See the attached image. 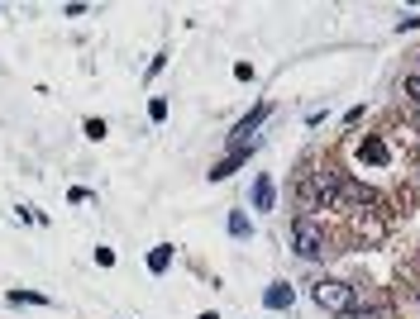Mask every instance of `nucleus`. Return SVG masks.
Masks as SVG:
<instances>
[{
  "label": "nucleus",
  "instance_id": "obj_1",
  "mask_svg": "<svg viewBox=\"0 0 420 319\" xmlns=\"http://www.w3.org/2000/svg\"><path fill=\"white\" fill-rule=\"evenodd\" d=\"M310 296H315V305H320L325 315H354L358 310V291L349 281H315Z\"/></svg>",
  "mask_w": 420,
  "mask_h": 319
},
{
  "label": "nucleus",
  "instance_id": "obj_2",
  "mask_svg": "<svg viewBox=\"0 0 420 319\" xmlns=\"http://www.w3.org/2000/svg\"><path fill=\"white\" fill-rule=\"evenodd\" d=\"M291 248H296L301 257H320L325 248H330V239H325V229H320L315 220H306V215H301V220L291 224Z\"/></svg>",
  "mask_w": 420,
  "mask_h": 319
},
{
  "label": "nucleus",
  "instance_id": "obj_3",
  "mask_svg": "<svg viewBox=\"0 0 420 319\" xmlns=\"http://www.w3.org/2000/svg\"><path fill=\"white\" fill-rule=\"evenodd\" d=\"M268 114H273V105H258L253 114H243L239 124H234V134H229V144H234V148H248V134H253V129H258Z\"/></svg>",
  "mask_w": 420,
  "mask_h": 319
},
{
  "label": "nucleus",
  "instance_id": "obj_4",
  "mask_svg": "<svg viewBox=\"0 0 420 319\" xmlns=\"http://www.w3.org/2000/svg\"><path fill=\"white\" fill-rule=\"evenodd\" d=\"M253 148V144H248ZM248 148H234V153H229L225 162H215V167H210V181H225V176H234L243 167V162H248Z\"/></svg>",
  "mask_w": 420,
  "mask_h": 319
},
{
  "label": "nucleus",
  "instance_id": "obj_5",
  "mask_svg": "<svg viewBox=\"0 0 420 319\" xmlns=\"http://www.w3.org/2000/svg\"><path fill=\"white\" fill-rule=\"evenodd\" d=\"M291 301H296V291H291L287 281H277V286H268V291H263V305H268V310H287Z\"/></svg>",
  "mask_w": 420,
  "mask_h": 319
},
{
  "label": "nucleus",
  "instance_id": "obj_6",
  "mask_svg": "<svg viewBox=\"0 0 420 319\" xmlns=\"http://www.w3.org/2000/svg\"><path fill=\"white\" fill-rule=\"evenodd\" d=\"M273 200H277V186H273V176L263 172L253 181V210H273Z\"/></svg>",
  "mask_w": 420,
  "mask_h": 319
},
{
  "label": "nucleus",
  "instance_id": "obj_7",
  "mask_svg": "<svg viewBox=\"0 0 420 319\" xmlns=\"http://www.w3.org/2000/svg\"><path fill=\"white\" fill-rule=\"evenodd\" d=\"M167 262H172V243H158V248L148 253V271H153V276H162V271H167Z\"/></svg>",
  "mask_w": 420,
  "mask_h": 319
},
{
  "label": "nucleus",
  "instance_id": "obj_8",
  "mask_svg": "<svg viewBox=\"0 0 420 319\" xmlns=\"http://www.w3.org/2000/svg\"><path fill=\"white\" fill-rule=\"evenodd\" d=\"M363 158L368 162H387V144H382V139H363Z\"/></svg>",
  "mask_w": 420,
  "mask_h": 319
},
{
  "label": "nucleus",
  "instance_id": "obj_9",
  "mask_svg": "<svg viewBox=\"0 0 420 319\" xmlns=\"http://www.w3.org/2000/svg\"><path fill=\"white\" fill-rule=\"evenodd\" d=\"M10 305H48V296H38V291H10Z\"/></svg>",
  "mask_w": 420,
  "mask_h": 319
},
{
  "label": "nucleus",
  "instance_id": "obj_10",
  "mask_svg": "<svg viewBox=\"0 0 420 319\" xmlns=\"http://www.w3.org/2000/svg\"><path fill=\"white\" fill-rule=\"evenodd\" d=\"M229 234H234V239H248V215H243V210L229 215Z\"/></svg>",
  "mask_w": 420,
  "mask_h": 319
},
{
  "label": "nucleus",
  "instance_id": "obj_11",
  "mask_svg": "<svg viewBox=\"0 0 420 319\" xmlns=\"http://www.w3.org/2000/svg\"><path fill=\"white\" fill-rule=\"evenodd\" d=\"M148 119H153V124H162V119H167V100H162V96L148 100Z\"/></svg>",
  "mask_w": 420,
  "mask_h": 319
},
{
  "label": "nucleus",
  "instance_id": "obj_12",
  "mask_svg": "<svg viewBox=\"0 0 420 319\" xmlns=\"http://www.w3.org/2000/svg\"><path fill=\"white\" fill-rule=\"evenodd\" d=\"M401 91H406V100H411V105H420V72L401 81Z\"/></svg>",
  "mask_w": 420,
  "mask_h": 319
},
{
  "label": "nucleus",
  "instance_id": "obj_13",
  "mask_svg": "<svg viewBox=\"0 0 420 319\" xmlns=\"http://www.w3.org/2000/svg\"><path fill=\"white\" fill-rule=\"evenodd\" d=\"M86 139H96L100 144V139H105V119H86Z\"/></svg>",
  "mask_w": 420,
  "mask_h": 319
},
{
  "label": "nucleus",
  "instance_id": "obj_14",
  "mask_svg": "<svg viewBox=\"0 0 420 319\" xmlns=\"http://www.w3.org/2000/svg\"><path fill=\"white\" fill-rule=\"evenodd\" d=\"M349 319H387V310H377V305H368V310H354Z\"/></svg>",
  "mask_w": 420,
  "mask_h": 319
},
{
  "label": "nucleus",
  "instance_id": "obj_15",
  "mask_svg": "<svg viewBox=\"0 0 420 319\" xmlns=\"http://www.w3.org/2000/svg\"><path fill=\"white\" fill-rule=\"evenodd\" d=\"M397 29H401V33H411V29H420V15H401V19H397Z\"/></svg>",
  "mask_w": 420,
  "mask_h": 319
}]
</instances>
